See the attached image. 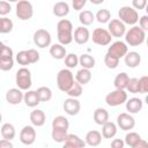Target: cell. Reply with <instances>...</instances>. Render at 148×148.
<instances>
[{
    "label": "cell",
    "instance_id": "13",
    "mask_svg": "<svg viewBox=\"0 0 148 148\" xmlns=\"http://www.w3.org/2000/svg\"><path fill=\"white\" fill-rule=\"evenodd\" d=\"M35 140H36V131L34 126H30V125L24 126L20 132V141L23 145L30 146L35 142Z\"/></svg>",
    "mask_w": 148,
    "mask_h": 148
},
{
    "label": "cell",
    "instance_id": "2",
    "mask_svg": "<svg viewBox=\"0 0 148 148\" xmlns=\"http://www.w3.org/2000/svg\"><path fill=\"white\" fill-rule=\"evenodd\" d=\"M146 39V32L140 27L133 25L128 31L125 32V40L130 46H139Z\"/></svg>",
    "mask_w": 148,
    "mask_h": 148
},
{
    "label": "cell",
    "instance_id": "15",
    "mask_svg": "<svg viewBox=\"0 0 148 148\" xmlns=\"http://www.w3.org/2000/svg\"><path fill=\"white\" fill-rule=\"evenodd\" d=\"M6 101L12 105H17L23 101V92L20 88H12L6 92Z\"/></svg>",
    "mask_w": 148,
    "mask_h": 148
},
{
    "label": "cell",
    "instance_id": "44",
    "mask_svg": "<svg viewBox=\"0 0 148 148\" xmlns=\"http://www.w3.org/2000/svg\"><path fill=\"white\" fill-rule=\"evenodd\" d=\"M27 53H28V58H29L30 64H36V62L39 60V53H38L35 49H29V50H27Z\"/></svg>",
    "mask_w": 148,
    "mask_h": 148
},
{
    "label": "cell",
    "instance_id": "50",
    "mask_svg": "<svg viewBox=\"0 0 148 148\" xmlns=\"http://www.w3.org/2000/svg\"><path fill=\"white\" fill-rule=\"evenodd\" d=\"M138 21H139V25H140L141 29H143V30H147L148 29V16L147 15L141 16Z\"/></svg>",
    "mask_w": 148,
    "mask_h": 148
},
{
    "label": "cell",
    "instance_id": "52",
    "mask_svg": "<svg viewBox=\"0 0 148 148\" xmlns=\"http://www.w3.org/2000/svg\"><path fill=\"white\" fill-rule=\"evenodd\" d=\"M12 147H13V143L10 142V140H7V139L0 140V148H12Z\"/></svg>",
    "mask_w": 148,
    "mask_h": 148
},
{
    "label": "cell",
    "instance_id": "9",
    "mask_svg": "<svg viewBox=\"0 0 148 148\" xmlns=\"http://www.w3.org/2000/svg\"><path fill=\"white\" fill-rule=\"evenodd\" d=\"M34 43L40 49L50 46V44H51V35H50V32L47 30H45V29L36 30L35 34H34Z\"/></svg>",
    "mask_w": 148,
    "mask_h": 148
},
{
    "label": "cell",
    "instance_id": "11",
    "mask_svg": "<svg viewBox=\"0 0 148 148\" xmlns=\"http://www.w3.org/2000/svg\"><path fill=\"white\" fill-rule=\"evenodd\" d=\"M109 32L112 37H123L126 32V27L125 24L119 20V18H113L109 21Z\"/></svg>",
    "mask_w": 148,
    "mask_h": 148
},
{
    "label": "cell",
    "instance_id": "38",
    "mask_svg": "<svg viewBox=\"0 0 148 148\" xmlns=\"http://www.w3.org/2000/svg\"><path fill=\"white\" fill-rule=\"evenodd\" d=\"M95 18L99 22V23H108L110 20H111V13L109 9H99L96 15H95Z\"/></svg>",
    "mask_w": 148,
    "mask_h": 148
},
{
    "label": "cell",
    "instance_id": "55",
    "mask_svg": "<svg viewBox=\"0 0 148 148\" xmlns=\"http://www.w3.org/2000/svg\"><path fill=\"white\" fill-rule=\"evenodd\" d=\"M6 1H8V2H17L20 0H6Z\"/></svg>",
    "mask_w": 148,
    "mask_h": 148
},
{
    "label": "cell",
    "instance_id": "29",
    "mask_svg": "<svg viewBox=\"0 0 148 148\" xmlns=\"http://www.w3.org/2000/svg\"><path fill=\"white\" fill-rule=\"evenodd\" d=\"M15 134H16V131H15V127L12 124L6 123L1 126V135H2L3 139L13 140L15 138Z\"/></svg>",
    "mask_w": 148,
    "mask_h": 148
},
{
    "label": "cell",
    "instance_id": "12",
    "mask_svg": "<svg viewBox=\"0 0 148 148\" xmlns=\"http://www.w3.org/2000/svg\"><path fill=\"white\" fill-rule=\"evenodd\" d=\"M127 52H128V47H127L126 43L121 42V40H117V42L112 43L111 46H109V49H108V53L118 59L123 58Z\"/></svg>",
    "mask_w": 148,
    "mask_h": 148
},
{
    "label": "cell",
    "instance_id": "48",
    "mask_svg": "<svg viewBox=\"0 0 148 148\" xmlns=\"http://www.w3.org/2000/svg\"><path fill=\"white\" fill-rule=\"evenodd\" d=\"M132 6L134 9H145L147 6V0H132Z\"/></svg>",
    "mask_w": 148,
    "mask_h": 148
},
{
    "label": "cell",
    "instance_id": "18",
    "mask_svg": "<svg viewBox=\"0 0 148 148\" xmlns=\"http://www.w3.org/2000/svg\"><path fill=\"white\" fill-rule=\"evenodd\" d=\"M124 60H125V65L127 67L135 68L141 62V56L138 52H135V51H131V52H127L124 56Z\"/></svg>",
    "mask_w": 148,
    "mask_h": 148
},
{
    "label": "cell",
    "instance_id": "36",
    "mask_svg": "<svg viewBox=\"0 0 148 148\" xmlns=\"http://www.w3.org/2000/svg\"><path fill=\"white\" fill-rule=\"evenodd\" d=\"M140 139H141V136L138 133L130 132V133H127L125 135V141L124 142H125V145H127V146H130L132 148H135V146H136V143L139 142Z\"/></svg>",
    "mask_w": 148,
    "mask_h": 148
},
{
    "label": "cell",
    "instance_id": "3",
    "mask_svg": "<svg viewBox=\"0 0 148 148\" xmlns=\"http://www.w3.org/2000/svg\"><path fill=\"white\" fill-rule=\"evenodd\" d=\"M74 75L73 73L69 71V68H64L60 69L59 73L57 74V86L59 88V90L66 92L73 84L74 82Z\"/></svg>",
    "mask_w": 148,
    "mask_h": 148
},
{
    "label": "cell",
    "instance_id": "27",
    "mask_svg": "<svg viewBox=\"0 0 148 148\" xmlns=\"http://www.w3.org/2000/svg\"><path fill=\"white\" fill-rule=\"evenodd\" d=\"M91 80V73H90V69H87V68H81L77 71L76 75H75V81H77L81 86H84L87 83H89V81Z\"/></svg>",
    "mask_w": 148,
    "mask_h": 148
},
{
    "label": "cell",
    "instance_id": "16",
    "mask_svg": "<svg viewBox=\"0 0 148 148\" xmlns=\"http://www.w3.org/2000/svg\"><path fill=\"white\" fill-rule=\"evenodd\" d=\"M90 38V32L87 28L84 27H77L75 30H74V35H73V39L75 40L76 44H80V45H83L86 44Z\"/></svg>",
    "mask_w": 148,
    "mask_h": 148
},
{
    "label": "cell",
    "instance_id": "20",
    "mask_svg": "<svg viewBox=\"0 0 148 148\" xmlns=\"http://www.w3.org/2000/svg\"><path fill=\"white\" fill-rule=\"evenodd\" d=\"M30 121L32 124V126H36V127H40L45 124L46 121V116L44 113V111L42 110H34L31 111L30 113Z\"/></svg>",
    "mask_w": 148,
    "mask_h": 148
},
{
    "label": "cell",
    "instance_id": "47",
    "mask_svg": "<svg viewBox=\"0 0 148 148\" xmlns=\"http://www.w3.org/2000/svg\"><path fill=\"white\" fill-rule=\"evenodd\" d=\"M12 57H13V50L3 44L2 47L0 49V58H12Z\"/></svg>",
    "mask_w": 148,
    "mask_h": 148
},
{
    "label": "cell",
    "instance_id": "6",
    "mask_svg": "<svg viewBox=\"0 0 148 148\" xmlns=\"http://www.w3.org/2000/svg\"><path fill=\"white\" fill-rule=\"evenodd\" d=\"M126 99H127V92L124 89H116L105 96V103L112 108L124 104Z\"/></svg>",
    "mask_w": 148,
    "mask_h": 148
},
{
    "label": "cell",
    "instance_id": "43",
    "mask_svg": "<svg viewBox=\"0 0 148 148\" xmlns=\"http://www.w3.org/2000/svg\"><path fill=\"white\" fill-rule=\"evenodd\" d=\"M16 61L18 62V65H22L23 67H25L27 65L30 64L29 58H28V53L25 50H22L16 54Z\"/></svg>",
    "mask_w": 148,
    "mask_h": 148
},
{
    "label": "cell",
    "instance_id": "17",
    "mask_svg": "<svg viewBox=\"0 0 148 148\" xmlns=\"http://www.w3.org/2000/svg\"><path fill=\"white\" fill-rule=\"evenodd\" d=\"M62 143L65 148H82L86 146V142L76 134H67Z\"/></svg>",
    "mask_w": 148,
    "mask_h": 148
},
{
    "label": "cell",
    "instance_id": "42",
    "mask_svg": "<svg viewBox=\"0 0 148 148\" xmlns=\"http://www.w3.org/2000/svg\"><path fill=\"white\" fill-rule=\"evenodd\" d=\"M14 66V60L12 58H0V69L3 72L10 71Z\"/></svg>",
    "mask_w": 148,
    "mask_h": 148
},
{
    "label": "cell",
    "instance_id": "23",
    "mask_svg": "<svg viewBox=\"0 0 148 148\" xmlns=\"http://www.w3.org/2000/svg\"><path fill=\"white\" fill-rule=\"evenodd\" d=\"M117 134V125L112 121H106L102 125V136L105 139H112Z\"/></svg>",
    "mask_w": 148,
    "mask_h": 148
},
{
    "label": "cell",
    "instance_id": "49",
    "mask_svg": "<svg viewBox=\"0 0 148 148\" xmlns=\"http://www.w3.org/2000/svg\"><path fill=\"white\" fill-rule=\"evenodd\" d=\"M86 3H87V0H72V6L74 10H81Z\"/></svg>",
    "mask_w": 148,
    "mask_h": 148
},
{
    "label": "cell",
    "instance_id": "46",
    "mask_svg": "<svg viewBox=\"0 0 148 148\" xmlns=\"http://www.w3.org/2000/svg\"><path fill=\"white\" fill-rule=\"evenodd\" d=\"M12 10V7L8 1H0V16H6Z\"/></svg>",
    "mask_w": 148,
    "mask_h": 148
},
{
    "label": "cell",
    "instance_id": "40",
    "mask_svg": "<svg viewBox=\"0 0 148 148\" xmlns=\"http://www.w3.org/2000/svg\"><path fill=\"white\" fill-rule=\"evenodd\" d=\"M64 59H65V65H66L67 68H74L79 65V58L75 53L66 54V57Z\"/></svg>",
    "mask_w": 148,
    "mask_h": 148
},
{
    "label": "cell",
    "instance_id": "21",
    "mask_svg": "<svg viewBox=\"0 0 148 148\" xmlns=\"http://www.w3.org/2000/svg\"><path fill=\"white\" fill-rule=\"evenodd\" d=\"M86 145L91 146V147H96L102 142V134L98 131H89L86 134V140H84Z\"/></svg>",
    "mask_w": 148,
    "mask_h": 148
},
{
    "label": "cell",
    "instance_id": "25",
    "mask_svg": "<svg viewBox=\"0 0 148 148\" xmlns=\"http://www.w3.org/2000/svg\"><path fill=\"white\" fill-rule=\"evenodd\" d=\"M50 54H51L52 58H54L57 60H60V59H64L67 53H66L65 46L59 43V44L51 45V47H50Z\"/></svg>",
    "mask_w": 148,
    "mask_h": 148
},
{
    "label": "cell",
    "instance_id": "7",
    "mask_svg": "<svg viewBox=\"0 0 148 148\" xmlns=\"http://www.w3.org/2000/svg\"><path fill=\"white\" fill-rule=\"evenodd\" d=\"M34 15V7L29 0H20L16 3V16L22 20L27 21L30 20Z\"/></svg>",
    "mask_w": 148,
    "mask_h": 148
},
{
    "label": "cell",
    "instance_id": "8",
    "mask_svg": "<svg viewBox=\"0 0 148 148\" xmlns=\"http://www.w3.org/2000/svg\"><path fill=\"white\" fill-rule=\"evenodd\" d=\"M91 39L95 44L97 45H101V46H106L111 43V39H112V36L110 35V32L106 30V29H103V28H96L94 31H92V36H91Z\"/></svg>",
    "mask_w": 148,
    "mask_h": 148
},
{
    "label": "cell",
    "instance_id": "51",
    "mask_svg": "<svg viewBox=\"0 0 148 148\" xmlns=\"http://www.w3.org/2000/svg\"><path fill=\"white\" fill-rule=\"evenodd\" d=\"M124 146H125V142L121 139H114L111 142V147L112 148H123Z\"/></svg>",
    "mask_w": 148,
    "mask_h": 148
},
{
    "label": "cell",
    "instance_id": "10",
    "mask_svg": "<svg viewBox=\"0 0 148 148\" xmlns=\"http://www.w3.org/2000/svg\"><path fill=\"white\" fill-rule=\"evenodd\" d=\"M117 125L123 131H131L135 126V119L131 116V113L123 112L117 117Z\"/></svg>",
    "mask_w": 148,
    "mask_h": 148
},
{
    "label": "cell",
    "instance_id": "57",
    "mask_svg": "<svg viewBox=\"0 0 148 148\" xmlns=\"http://www.w3.org/2000/svg\"><path fill=\"white\" fill-rule=\"evenodd\" d=\"M2 45H3V43H2V42H0V49L2 47Z\"/></svg>",
    "mask_w": 148,
    "mask_h": 148
},
{
    "label": "cell",
    "instance_id": "4",
    "mask_svg": "<svg viewBox=\"0 0 148 148\" xmlns=\"http://www.w3.org/2000/svg\"><path fill=\"white\" fill-rule=\"evenodd\" d=\"M118 16L124 24H130V25H134L139 20V14L136 9L130 6L120 7V9L118 10Z\"/></svg>",
    "mask_w": 148,
    "mask_h": 148
},
{
    "label": "cell",
    "instance_id": "28",
    "mask_svg": "<svg viewBox=\"0 0 148 148\" xmlns=\"http://www.w3.org/2000/svg\"><path fill=\"white\" fill-rule=\"evenodd\" d=\"M128 75L127 73L125 72H121L119 74L116 75L114 77V81H113V84H114V88L116 89H126V86H127V82H128Z\"/></svg>",
    "mask_w": 148,
    "mask_h": 148
},
{
    "label": "cell",
    "instance_id": "41",
    "mask_svg": "<svg viewBox=\"0 0 148 148\" xmlns=\"http://www.w3.org/2000/svg\"><path fill=\"white\" fill-rule=\"evenodd\" d=\"M104 64H105V66L108 68L114 69L119 65V59L116 58V57H113V56H111V54H109V53H106L105 57H104Z\"/></svg>",
    "mask_w": 148,
    "mask_h": 148
},
{
    "label": "cell",
    "instance_id": "54",
    "mask_svg": "<svg viewBox=\"0 0 148 148\" xmlns=\"http://www.w3.org/2000/svg\"><path fill=\"white\" fill-rule=\"evenodd\" d=\"M92 5H101V3H103L105 0H89Z\"/></svg>",
    "mask_w": 148,
    "mask_h": 148
},
{
    "label": "cell",
    "instance_id": "37",
    "mask_svg": "<svg viewBox=\"0 0 148 148\" xmlns=\"http://www.w3.org/2000/svg\"><path fill=\"white\" fill-rule=\"evenodd\" d=\"M66 94H67L69 97H75V98H77V97H80V96L82 95V86H81L77 81H74L73 84H72V87L66 91Z\"/></svg>",
    "mask_w": 148,
    "mask_h": 148
},
{
    "label": "cell",
    "instance_id": "31",
    "mask_svg": "<svg viewBox=\"0 0 148 148\" xmlns=\"http://www.w3.org/2000/svg\"><path fill=\"white\" fill-rule=\"evenodd\" d=\"M69 127V121L66 117L64 116H57L52 120V128H61V130H67Z\"/></svg>",
    "mask_w": 148,
    "mask_h": 148
},
{
    "label": "cell",
    "instance_id": "33",
    "mask_svg": "<svg viewBox=\"0 0 148 148\" xmlns=\"http://www.w3.org/2000/svg\"><path fill=\"white\" fill-rule=\"evenodd\" d=\"M36 92L40 102H49L52 98V90L49 87H39Z\"/></svg>",
    "mask_w": 148,
    "mask_h": 148
},
{
    "label": "cell",
    "instance_id": "53",
    "mask_svg": "<svg viewBox=\"0 0 148 148\" xmlns=\"http://www.w3.org/2000/svg\"><path fill=\"white\" fill-rule=\"evenodd\" d=\"M147 146H148V142H147V141H145L143 139H140V140H139V142L136 143L135 148H142V147H147Z\"/></svg>",
    "mask_w": 148,
    "mask_h": 148
},
{
    "label": "cell",
    "instance_id": "1",
    "mask_svg": "<svg viewBox=\"0 0 148 148\" xmlns=\"http://www.w3.org/2000/svg\"><path fill=\"white\" fill-rule=\"evenodd\" d=\"M58 40L61 45H68L73 40V24L69 20L62 18L57 23Z\"/></svg>",
    "mask_w": 148,
    "mask_h": 148
},
{
    "label": "cell",
    "instance_id": "39",
    "mask_svg": "<svg viewBox=\"0 0 148 148\" xmlns=\"http://www.w3.org/2000/svg\"><path fill=\"white\" fill-rule=\"evenodd\" d=\"M126 89L128 90V92L131 94H138L140 92V86H139V79L136 77H130Z\"/></svg>",
    "mask_w": 148,
    "mask_h": 148
},
{
    "label": "cell",
    "instance_id": "34",
    "mask_svg": "<svg viewBox=\"0 0 148 148\" xmlns=\"http://www.w3.org/2000/svg\"><path fill=\"white\" fill-rule=\"evenodd\" d=\"M67 130H61V128H52V139L54 142H58V143H62L66 139V135H67Z\"/></svg>",
    "mask_w": 148,
    "mask_h": 148
},
{
    "label": "cell",
    "instance_id": "24",
    "mask_svg": "<svg viewBox=\"0 0 148 148\" xmlns=\"http://www.w3.org/2000/svg\"><path fill=\"white\" fill-rule=\"evenodd\" d=\"M52 12L57 17H65L69 13V6L65 1H59V2L54 3Z\"/></svg>",
    "mask_w": 148,
    "mask_h": 148
},
{
    "label": "cell",
    "instance_id": "30",
    "mask_svg": "<svg viewBox=\"0 0 148 148\" xmlns=\"http://www.w3.org/2000/svg\"><path fill=\"white\" fill-rule=\"evenodd\" d=\"M79 64L83 67V68H87V69H90V68H94L95 67V58L88 53H84L82 56H80L79 58Z\"/></svg>",
    "mask_w": 148,
    "mask_h": 148
},
{
    "label": "cell",
    "instance_id": "14",
    "mask_svg": "<svg viewBox=\"0 0 148 148\" xmlns=\"http://www.w3.org/2000/svg\"><path fill=\"white\" fill-rule=\"evenodd\" d=\"M62 108H64V111L67 114H69V116H76L80 112L81 104H80V102L75 97H68L67 99L64 101Z\"/></svg>",
    "mask_w": 148,
    "mask_h": 148
},
{
    "label": "cell",
    "instance_id": "26",
    "mask_svg": "<svg viewBox=\"0 0 148 148\" xmlns=\"http://www.w3.org/2000/svg\"><path fill=\"white\" fill-rule=\"evenodd\" d=\"M94 120L97 125H103L109 121V112L104 108H97L94 111Z\"/></svg>",
    "mask_w": 148,
    "mask_h": 148
},
{
    "label": "cell",
    "instance_id": "56",
    "mask_svg": "<svg viewBox=\"0 0 148 148\" xmlns=\"http://www.w3.org/2000/svg\"><path fill=\"white\" fill-rule=\"evenodd\" d=\"M1 120H2V114H1V112H0V123H1Z\"/></svg>",
    "mask_w": 148,
    "mask_h": 148
},
{
    "label": "cell",
    "instance_id": "19",
    "mask_svg": "<svg viewBox=\"0 0 148 148\" xmlns=\"http://www.w3.org/2000/svg\"><path fill=\"white\" fill-rule=\"evenodd\" d=\"M126 110L128 111V113H138L141 111L143 103L142 99L138 98V97H132L130 99H126Z\"/></svg>",
    "mask_w": 148,
    "mask_h": 148
},
{
    "label": "cell",
    "instance_id": "22",
    "mask_svg": "<svg viewBox=\"0 0 148 148\" xmlns=\"http://www.w3.org/2000/svg\"><path fill=\"white\" fill-rule=\"evenodd\" d=\"M23 101L29 108H35L40 103L36 90H27V92L23 95Z\"/></svg>",
    "mask_w": 148,
    "mask_h": 148
},
{
    "label": "cell",
    "instance_id": "5",
    "mask_svg": "<svg viewBox=\"0 0 148 148\" xmlns=\"http://www.w3.org/2000/svg\"><path fill=\"white\" fill-rule=\"evenodd\" d=\"M15 82L17 84V87L21 90H29L31 84H32V80H31V73L28 68L22 67L16 72V76H15Z\"/></svg>",
    "mask_w": 148,
    "mask_h": 148
},
{
    "label": "cell",
    "instance_id": "32",
    "mask_svg": "<svg viewBox=\"0 0 148 148\" xmlns=\"http://www.w3.org/2000/svg\"><path fill=\"white\" fill-rule=\"evenodd\" d=\"M95 20V15L90 10H82L79 14V21L83 25H90Z\"/></svg>",
    "mask_w": 148,
    "mask_h": 148
},
{
    "label": "cell",
    "instance_id": "45",
    "mask_svg": "<svg viewBox=\"0 0 148 148\" xmlns=\"http://www.w3.org/2000/svg\"><path fill=\"white\" fill-rule=\"evenodd\" d=\"M139 86H140V92L146 94L148 91V76L143 75L139 79Z\"/></svg>",
    "mask_w": 148,
    "mask_h": 148
},
{
    "label": "cell",
    "instance_id": "35",
    "mask_svg": "<svg viewBox=\"0 0 148 148\" xmlns=\"http://www.w3.org/2000/svg\"><path fill=\"white\" fill-rule=\"evenodd\" d=\"M14 23L8 17H0V34H8L13 30Z\"/></svg>",
    "mask_w": 148,
    "mask_h": 148
}]
</instances>
